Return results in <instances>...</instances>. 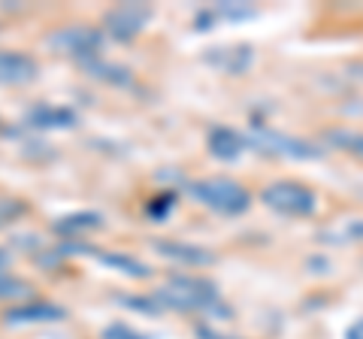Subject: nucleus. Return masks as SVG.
Listing matches in <instances>:
<instances>
[{
    "mask_svg": "<svg viewBox=\"0 0 363 339\" xmlns=\"http://www.w3.org/2000/svg\"><path fill=\"white\" fill-rule=\"evenodd\" d=\"M157 306H169V309H197L206 315H227V306L221 303L218 291L212 282L206 279H194V276H176L169 279V285L155 294Z\"/></svg>",
    "mask_w": 363,
    "mask_h": 339,
    "instance_id": "nucleus-1",
    "label": "nucleus"
},
{
    "mask_svg": "<svg viewBox=\"0 0 363 339\" xmlns=\"http://www.w3.org/2000/svg\"><path fill=\"white\" fill-rule=\"evenodd\" d=\"M188 191L197 203L215 212H224V216H240L252 203V194L233 179H200V182H191Z\"/></svg>",
    "mask_w": 363,
    "mask_h": 339,
    "instance_id": "nucleus-2",
    "label": "nucleus"
},
{
    "mask_svg": "<svg viewBox=\"0 0 363 339\" xmlns=\"http://www.w3.org/2000/svg\"><path fill=\"white\" fill-rule=\"evenodd\" d=\"M248 143L255 145L257 152L272 155V157H294V161H309V157H318L321 149L303 143V140H294L288 133H279L267 128V124H255L252 133H248Z\"/></svg>",
    "mask_w": 363,
    "mask_h": 339,
    "instance_id": "nucleus-3",
    "label": "nucleus"
},
{
    "mask_svg": "<svg viewBox=\"0 0 363 339\" xmlns=\"http://www.w3.org/2000/svg\"><path fill=\"white\" fill-rule=\"evenodd\" d=\"M260 197H264V203L269 209L281 212V216L303 218V216H312L315 212V194L297 182H272L264 188Z\"/></svg>",
    "mask_w": 363,
    "mask_h": 339,
    "instance_id": "nucleus-4",
    "label": "nucleus"
},
{
    "mask_svg": "<svg viewBox=\"0 0 363 339\" xmlns=\"http://www.w3.org/2000/svg\"><path fill=\"white\" fill-rule=\"evenodd\" d=\"M100 43H104V37L91 28H64V30L49 37L52 49H58L64 55H73V58H79L82 64L100 58Z\"/></svg>",
    "mask_w": 363,
    "mask_h": 339,
    "instance_id": "nucleus-5",
    "label": "nucleus"
},
{
    "mask_svg": "<svg viewBox=\"0 0 363 339\" xmlns=\"http://www.w3.org/2000/svg\"><path fill=\"white\" fill-rule=\"evenodd\" d=\"M152 18V6L143 4H121L106 13V30L116 40H133L136 33L145 28V21Z\"/></svg>",
    "mask_w": 363,
    "mask_h": 339,
    "instance_id": "nucleus-6",
    "label": "nucleus"
},
{
    "mask_svg": "<svg viewBox=\"0 0 363 339\" xmlns=\"http://www.w3.org/2000/svg\"><path fill=\"white\" fill-rule=\"evenodd\" d=\"M40 73V64L25 52L0 49V85H28Z\"/></svg>",
    "mask_w": 363,
    "mask_h": 339,
    "instance_id": "nucleus-7",
    "label": "nucleus"
},
{
    "mask_svg": "<svg viewBox=\"0 0 363 339\" xmlns=\"http://www.w3.org/2000/svg\"><path fill=\"white\" fill-rule=\"evenodd\" d=\"M155 248L161 252L164 257H169V261H179V264H188V267H206L212 264L215 257L212 252H206V248H200V245H191V243H155Z\"/></svg>",
    "mask_w": 363,
    "mask_h": 339,
    "instance_id": "nucleus-8",
    "label": "nucleus"
},
{
    "mask_svg": "<svg viewBox=\"0 0 363 339\" xmlns=\"http://www.w3.org/2000/svg\"><path fill=\"white\" fill-rule=\"evenodd\" d=\"M64 309L55 306V303H25V306H16L6 312L9 324H40V321H61Z\"/></svg>",
    "mask_w": 363,
    "mask_h": 339,
    "instance_id": "nucleus-9",
    "label": "nucleus"
},
{
    "mask_svg": "<svg viewBox=\"0 0 363 339\" xmlns=\"http://www.w3.org/2000/svg\"><path fill=\"white\" fill-rule=\"evenodd\" d=\"M245 149V140L230 128H212L209 130V152L218 161H236Z\"/></svg>",
    "mask_w": 363,
    "mask_h": 339,
    "instance_id": "nucleus-10",
    "label": "nucleus"
},
{
    "mask_svg": "<svg viewBox=\"0 0 363 339\" xmlns=\"http://www.w3.org/2000/svg\"><path fill=\"white\" fill-rule=\"evenodd\" d=\"M28 124L30 128H73L76 112L64 106H37L28 112Z\"/></svg>",
    "mask_w": 363,
    "mask_h": 339,
    "instance_id": "nucleus-11",
    "label": "nucleus"
},
{
    "mask_svg": "<svg viewBox=\"0 0 363 339\" xmlns=\"http://www.w3.org/2000/svg\"><path fill=\"white\" fill-rule=\"evenodd\" d=\"M212 67H218L224 73H242L248 64H252V49L248 46H236V49H212L209 58Z\"/></svg>",
    "mask_w": 363,
    "mask_h": 339,
    "instance_id": "nucleus-12",
    "label": "nucleus"
},
{
    "mask_svg": "<svg viewBox=\"0 0 363 339\" xmlns=\"http://www.w3.org/2000/svg\"><path fill=\"white\" fill-rule=\"evenodd\" d=\"M94 257L100 264H106L109 269H118V273H124V276H133V279H145V276H149V267L140 264L136 257L118 255V252H94Z\"/></svg>",
    "mask_w": 363,
    "mask_h": 339,
    "instance_id": "nucleus-13",
    "label": "nucleus"
},
{
    "mask_svg": "<svg viewBox=\"0 0 363 339\" xmlns=\"http://www.w3.org/2000/svg\"><path fill=\"white\" fill-rule=\"evenodd\" d=\"M100 224H104V221H100L97 212H76V216L58 218L55 230H58V233H85V230H97Z\"/></svg>",
    "mask_w": 363,
    "mask_h": 339,
    "instance_id": "nucleus-14",
    "label": "nucleus"
},
{
    "mask_svg": "<svg viewBox=\"0 0 363 339\" xmlns=\"http://www.w3.org/2000/svg\"><path fill=\"white\" fill-rule=\"evenodd\" d=\"M248 16H255V6H248V4H218L209 16H200V25H212L215 18L240 21V18H248Z\"/></svg>",
    "mask_w": 363,
    "mask_h": 339,
    "instance_id": "nucleus-15",
    "label": "nucleus"
},
{
    "mask_svg": "<svg viewBox=\"0 0 363 339\" xmlns=\"http://www.w3.org/2000/svg\"><path fill=\"white\" fill-rule=\"evenodd\" d=\"M85 67L91 73H94L97 79H104V82H118V85H124L128 82V70H121V67H112V64H100L97 58L94 61H85Z\"/></svg>",
    "mask_w": 363,
    "mask_h": 339,
    "instance_id": "nucleus-16",
    "label": "nucleus"
},
{
    "mask_svg": "<svg viewBox=\"0 0 363 339\" xmlns=\"http://www.w3.org/2000/svg\"><path fill=\"white\" fill-rule=\"evenodd\" d=\"M28 294H33V288L28 285V282L0 273V300H6V297H28Z\"/></svg>",
    "mask_w": 363,
    "mask_h": 339,
    "instance_id": "nucleus-17",
    "label": "nucleus"
},
{
    "mask_svg": "<svg viewBox=\"0 0 363 339\" xmlns=\"http://www.w3.org/2000/svg\"><path fill=\"white\" fill-rule=\"evenodd\" d=\"M330 143L339 145L342 152H354L363 155V133H351V130H333L330 133Z\"/></svg>",
    "mask_w": 363,
    "mask_h": 339,
    "instance_id": "nucleus-18",
    "label": "nucleus"
},
{
    "mask_svg": "<svg viewBox=\"0 0 363 339\" xmlns=\"http://www.w3.org/2000/svg\"><path fill=\"white\" fill-rule=\"evenodd\" d=\"M104 339H152V336L143 330H133L128 324H109L104 330Z\"/></svg>",
    "mask_w": 363,
    "mask_h": 339,
    "instance_id": "nucleus-19",
    "label": "nucleus"
},
{
    "mask_svg": "<svg viewBox=\"0 0 363 339\" xmlns=\"http://www.w3.org/2000/svg\"><path fill=\"white\" fill-rule=\"evenodd\" d=\"M16 212H21V206H18V203L0 200V224H4V221H9V218H13V216H16Z\"/></svg>",
    "mask_w": 363,
    "mask_h": 339,
    "instance_id": "nucleus-20",
    "label": "nucleus"
},
{
    "mask_svg": "<svg viewBox=\"0 0 363 339\" xmlns=\"http://www.w3.org/2000/svg\"><path fill=\"white\" fill-rule=\"evenodd\" d=\"M197 336L200 339H230V336H224V333H218V330H212V327H197Z\"/></svg>",
    "mask_w": 363,
    "mask_h": 339,
    "instance_id": "nucleus-21",
    "label": "nucleus"
},
{
    "mask_svg": "<svg viewBox=\"0 0 363 339\" xmlns=\"http://www.w3.org/2000/svg\"><path fill=\"white\" fill-rule=\"evenodd\" d=\"M345 339H363V318L360 321H354L348 327V333H345Z\"/></svg>",
    "mask_w": 363,
    "mask_h": 339,
    "instance_id": "nucleus-22",
    "label": "nucleus"
},
{
    "mask_svg": "<svg viewBox=\"0 0 363 339\" xmlns=\"http://www.w3.org/2000/svg\"><path fill=\"white\" fill-rule=\"evenodd\" d=\"M6 264H9V252H4V248H0V273L6 269Z\"/></svg>",
    "mask_w": 363,
    "mask_h": 339,
    "instance_id": "nucleus-23",
    "label": "nucleus"
}]
</instances>
